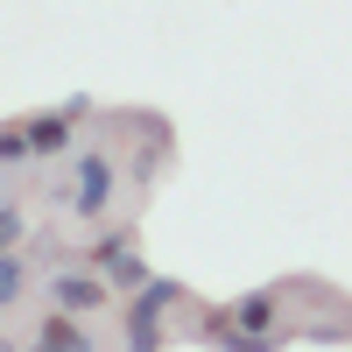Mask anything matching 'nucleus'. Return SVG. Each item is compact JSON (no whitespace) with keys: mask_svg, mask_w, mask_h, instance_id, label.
Masks as SVG:
<instances>
[{"mask_svg":"<svg viewBox=\"0 0 352 352\" xmlns=\"http://www.w3.org/2000/svg\"><path fill=\"white\" fill-rule=\"evenodd\" d=\"M120 155H127V148H113V141H85V148L71 155V184H64V219H78V226H106L113 212H120V197H127Z\"/></svg>","mask_w":352,"mask_h":352,"instance_id":"nucleus-1","label":"nucleus"},{"mask_svg":"<svg viewBox=\"0 0 352 352\" xmlns=\"http://www.w3.org/2000/svg\"><path fill=\"white\" fill-rule=\"evenodd\" d=\"M43 303L71 310V317H113L120 310V289H113L85 254H71V261H43Z\"/></svg>","mask_w":352,"mask_h":352,"instance_id":"nucleus-2","label":"nucleus"},{"mask_svg":"<svg viewBox=\"0 0 352 352\" xmlns=\"http://www.w3.org/2000/svg\"><path fill=\"white\" fill-rule=\"evenodd\" d=\"M190 303V289L184 282H176V275H155L148 289H134V296H120V324H113V331H120V352H162V317L169 310H184Z\"/></svg>","mask_w":352,"mask_h":352,"instance_id":"nucleus-3","label":"nucleus"},{"mask_svg":"<svg viewBox=\"0 0 352 352\" xmlns=\"http://www.w3.org/2000/svg\"><path fill=\"white\" fill-rule=\"evenodd\" d=\"M85 261L120 289V296H134V289H148L155 282V268H148V254H141V240H134V226H113V232H99L92 247H85Z\"/></svg>","mask_w":352,"mask_h":352,"instance_id":"nucleus-4","label":"nucleus"},{"mask_svg":"<svg viewBox=\"0 0 352 352\" xmlns=\"http://www.w3.org/2000/svg\"><path fill=\"white\" fill-rule=\"evenodd\" d=\"M21 127H28V148H36V162H71V155L85 148L71 106H36V113H21Z\"/></svg>","mask_w":352,"mask_h":352,"instance_id":"nucleus-5","label":"nucleus"},{"mask_svg":"<svg viewBox=\"0 0 352 352\" xmlns=\"http://www.w3.org/2000/svg\"><path fill=\"white\" fill-rule=\"evenodd\" d=\"M28 338H36L43 352H106L99 331H92V317H71V310H50V303H43V317H36Z\"/></svg>","mask_w":352,"mask_h":352,"instance_id":"nucleus-6","label":"nucleus"},{"mask_svg":"<svg viewBox=\"0 0 352 352\" xmlns=\"http://www.w3.org/2000/svg\"><path fill=\"white\" fill-rule=\"evenodd\" d=\"M28 289H36V268H28V254H21V247H14V254H0V310L21 317Z\"/></svg>","mask_w":352,"mask_h":352,"instance_id":"nucleus-7","label":"nucleus"},{"mask_svg":"<svg viewBox=\"0 0 352 352\" xmlns=\"http://www.w3.org/2000/svg\"><path fill=\"white\" fill-rule=\"evenodd\" d=\"M28 162H36V148H28V127H21V120H8V127H0V169L21 176Z\"/></svg>","mask_w":352,"mask_h":352,"instance_id":"nucleus-8","label":"nucleus"},{"mask_svg":"<svg viewBox=\"0 0 352 352\" xmlns=\"http://www.w3.org/2000/svg\"><path fill=\"white\" fill-rule=\"evenodd\" d=\"M28 240V197H8L0 204V254H14Z\"/></svg>","mask_w":352,"mask_h":352,"instance_id":"nucleus-9","label":"nucleus"}]
</instances>
